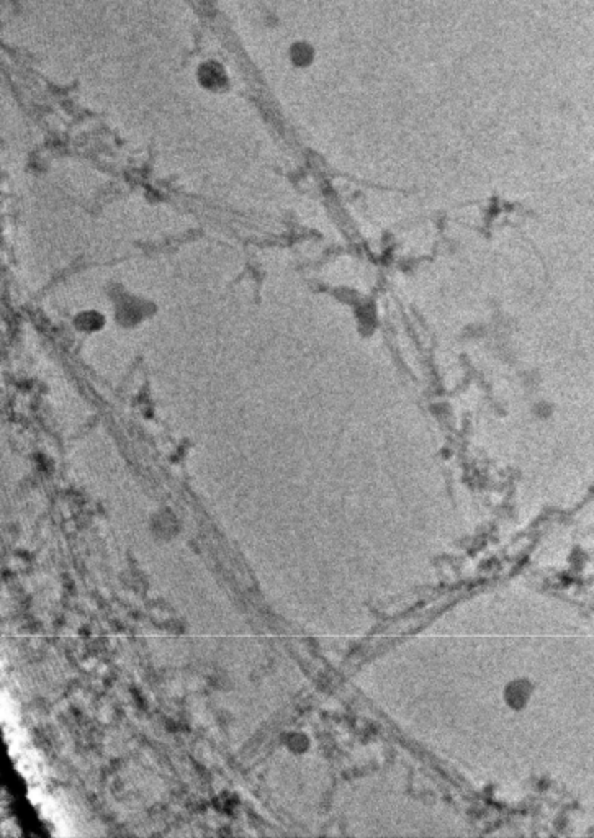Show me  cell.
<instances>
[{"mask_svg": "<svg viewBox=\"0 0 594 838\" xmlns=\"http://www.w3.org/2000/svg\"><path fill=\"white\" fill-rule=\"evenodd\" d=\"M290 747L293 750H297V752H304V750L308 748V738L303 737V735H293L292 742H290Z\"/></svg>", "mask_w": 594, "mask_h": 838, "instance_id": "3", "label": "cell"}, {"mask_svg": "<svg viewBox=\"0 0 594 838\" xmlns=\"http://www.w3.org/2000/svg\"><path fill=\"white\" fill-rule=\"evenodd\" d=\"M532 691L534 684L531 681L524 680V678H517V680H512L506 684L503 699L509 709L522 711L527 706L529 699H531Z\"/></svg>", "mask_w": 594, "mask_h": 838, "instance_id": "1", "label": "cell"}, {"mask_svg": "<svg viewBox=\"0 0 594 838\" xmlns=\"http://www.w3.org/2000/svg\"><path fill=\"white\" fill-rule=\"evenodd\" d=\"M200 80L206 89H218V87L225 84L226 75L218 64H203L200 69Z\"/></svg>", "mask_w": 594, "mask_h": 838, "instance_id": "2", "label": "cell"}]
</instances>
